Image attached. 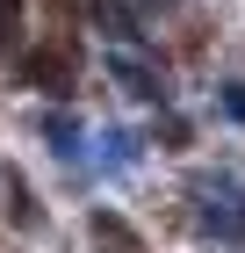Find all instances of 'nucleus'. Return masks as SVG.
I'll return each instance as SVG.
<instances>
[{
  "label": "nucleus",
  "mask_w": 245,
  "mask_h": 253,
  "mask_svg": "<svg viewBox=\"0 0 245 253\" xmlns=\"http://www.w3.org/2000/svg\"><path fill=\"white\" fill-rule=\"evenodd\" d=\"M15 29H22V0H0V43H15Z\"/></svg>",
  "instance_id": "nucleus-1"
}]
</instances>
